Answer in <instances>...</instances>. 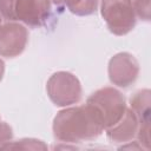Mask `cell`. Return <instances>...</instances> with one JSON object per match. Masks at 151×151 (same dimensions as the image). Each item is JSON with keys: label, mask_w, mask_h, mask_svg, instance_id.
<instances>
[{"label": "cell", "mask_w": 151, "mask_h": 151, "mask_svg": "<svg viewBox=\"0 0 151 151\" xmlns=\"http://www.w3.org/2000/svg\"><path fill=\"white\" fill-rule=\"evenodd\" d=\"M105 130L99 113L93 106L70 107L60 111L53 120L54 137L64 143H79L98 137Z\"/></svg>", "instance_id": "obj_1"}, {"label": "cell", "mask_w": 151, "mask_h": 151, "mask_svg": "<svg viewBox=\"0 0 151 151\" xmlns=\"http://www.w3.org/2000/svg\"><path fill=\"white\" fill-rule=\"evenodd\" d=\"M50 0H0V14L11 21L28 26H41L48 19Z\"/></svg>", "instance_id": "obj_2"}, {"label": "cell", "mask_w": 151, "mask_h": 151, "mask_svg": "<svg viewBox=\"0 0 151 151\" xmlns=\"http://www.w3.org/2000/svg\"><path fill=\"white\" fill-rule=\"evenodd\" d=\"M87 104L99 113L105 130L118 123L127 109L124 96L113 87L97 90L88 97Z\"/></svg>", "instance_id": "obj_3"}, {"label": "cell", "mask_w": 151, "mask_h": 151, "mask_svg": "<svg viewBox=\"0 0 151 151\" xmlns=\"http://www.w3.org/2000/svg\"><path fill=\"white\" fill-rule=\"evenodd\" d=\"M100 11L110 32L116 35L127 34L136 25L132 0H100Z\"/></svg>", "instance_id": "obj_4"}, {"label": "cell", "mask_w": 151, "mask_h": 151, "mask_svg": "<svg viewBox=\"0 0 151 151\" xmlns=\"http://www.w3.org/2000/svg\"><path fill=\"white\" fill-rule=\"evenodd\" d=\"M46 91L50 99L57 106H70L81 99V85L79 79L65 71L55 72L50 77L46 84Z\"/></svg>", "instance_id": "obj_5"}, {"label": "cell", "mask_w": 151, "mask_h": 151, "mask_svg": "<svg viewBox=\"0 0 151 151\" xmlns=\"http://www.w3.org/2000/svg\"><path fill=\"white\" fill-rule=\"evenodd\" d=\"M138 73L139 64L132 54L122 52L110 59L109 78L112 84L119 87H129L136 81Z\"/></svg>", "instance_id": "obj_6"}, {"label": "cell", "mask_w": 151, "mask_h": 151, "mask_svg": "<svg viewBox=\"0 0 151 151\" xmlns=\"http://www.w3.org/2000/svg\"><path fill=\"white\" fill-rule=\"evenodd\" d=\"M28 41L27 28L18 22H7L0 27V55L14 58L22 53Z\"/></svg>", "instance_id": "obj_7"}, {"label": "cell", "mask_w": 151, "mask_h": 151, "mask_svg": "<svg viewBox=\"0 0 151 151\" xmlns=\"http://www.w3.org/2000/svg\"><path fill=\"white\" fill-rule=\"evenodd\" d=\"M139 120L136 113L131 109H126L124 116L113 126L106 129L107 137L117 143L130 142L138 131Z\"/></svg>", "instance_id": "obj_8"}, {"label": "cell", "mask_w": 151, "mask_h": 151, "mask_svg": "<svg viewBox=\"0 0 151 151\" xmlns=\"http://www.w3.org/2000/svg\"><path fill=\"white\" fill-rule=\"evenodd\" d=\"M150 90L137 91L130 99V109L136 113L139 122L150 120Z\"/></svg>", "instance_id": "obj_9"}, {"label": "cell", "mask_w": 151, "mask_h": 151, "mask_svg": "<svg viewBox=\"0 0 151 151\" xmlns=\"http://www.w3.org/2000/svg\"><path fill=\"white\" fill-rule=\"evenodd\" d=\"M55 5L65 6L77 15H90L97 11L98 0H52Z\"/></svg>", "instance_id": "obj_10"}, {"label": "cell", "mask_w": 151, "mask_h": 151, "mask_svg": "<svg viewBox=\"0 0 151 151\" xmlns=\"http://www.w3.org/2000/svg\"><path fill=\"white\" fill-rule=\"evenodd\" d=\"M2 149H13V150H46L47 146L38 139H20L17 142H13L12 144H9V142L7 144H5L2 146Z\"/></svg>", "instance_id": "obj_11"}, {"label": "cell", "mask_w": 151, "mask_h": 151, "mask_svg": "<svg viewBox=\"0 0 151 151\" xmlns=\"http://www.w3.org/2000/svg\"><path fill=\"white\" fill-rule=\"evenodd\" d=\"M132 5L137 17L145 21L150 20V0H133Z\"/></svg>", "instance_id": "obj_12"}, {"label": "cell", "mask_w": 151, "mask_h": 151, "mask_svg": "<svg viewBox=\"0 0 151 151\" xmlns=\"http://www.w3.org/2000/svg\"><path fill=\"white\" fill-rule=\"evenodd\" d=\"M12 136H13L12 127L6 123L0 122V149H2L5 144L11 142Z\"/></svg>", "instance_id": "obj_13"}, {"label": "cell", "mask_w": 151, "mask_h": 151, "mask_svg": "<svg viewBox=\"0 0 151 151\" xmlns=\"http://www.w3.org/2000/svg\"><path fill=\"white\" fill-rule=\"evenodd\" d=\"M4 73H5V64H4V61L0 59V81H1V79H2V77H4Z\"/></svg>", "instance_id": "obj_14"}, {"label": "cell", "mask_w": 151, "mask_h": 151, "mask_svg": "<svg viewBox=\"0 0 151 151\" xmlns=\"http://www.w3.org/2000/svg\"><path fill=\"white\" fill-rule=\"evenodd\" d=\"M2 26V19H1V15H0V27Z\"/></svg>", "instance_id": "obj_15"}]
</instances>
